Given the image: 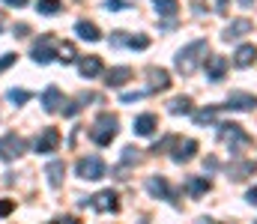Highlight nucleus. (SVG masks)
I'll use <instances>...</instances> for the list:
<instances>
[{
    "mask_svg": "<svg viewBox=\"0 0 257 224\" xmlns=\"http://www.w3.org/2000/svg\"><path fill=\"white\" fill-rule=\"evenodd\" d=\"M206 51H209L206 39H197V42H192V45H186V48L177 54V60H174L177 72L180 75H194L200 63H206Z\"/></svg>",
    "mask_w": 257,
    "mask_h": 224,
    "instance_id": "nucleus-1",
    "label": "nucleus"
},
{
    "mask_svg": "<svg viewBox=\"0 0 257 224\" xmlns=\"http://www.w3.org/2000/svg\"><path fill=\"white\" fill-rule=\"evenodd\" d=\"M117 129H120V120H117L114 114H99V120H96L93 129H90V138H93V144L108 147V144L117 138Z\"/></svg>",
    "mask_w": 257,
    "mask_h": 224,
    "instance_id": "nucleus-2",
    "label": "nucleus"
},
{
    "mask_svg": "<svg viewBox=\"0 0 257 224\" xmlns=\"http://www.w3.org/2000/svg\"><path fill=\"white\" fill-rule=\"evenodd\" d=\"M75 173L81 179H102L105 176V161L99 155H87V158H78L75 164Z\"/></svg>",
    "mask_w": 257,
    "mask_h": 224,
    "instance_id": "nucleus-3",
    "label": "nucleus"
},
{
    "mask_svg": "<svg viewBox=\"0 0 257 224\" xmlns=\"http://www.w3.org/2000/svg\"><path fill=\"white\" fill-rule=\"evenodd\" d=\"M84 206L90 203L96 212H117L120 209V200H117V194L111 191V188H105V191H99V194H93L90 200H81Z\"/></svg>",
    "mask_w": 257,
    "mask_h": 224,
    "instance_id": "nucleus-4",
    "label": "nucleus"
},
{
    "mask_svg": "<svg viewBox=\"0 0 257 224\" xmlns=\"http://www.w3.org/2000/svg\"><path fill=\"white\" fill-rule=\"evenodd\" d=\"M33 60L39 63V66H45V63H51V60H57V45H54V39L51 36H42L36 45H33Z\"/></svg>",
    "mask_w": 257,
    "mask_h": 224,
    "instance_id": "nucleus-5",
    "label": "nucleus"
},
{
    "mask_svg": "<svg viewBox=\"0 0 257 224\" xmlns=\"http://www.w3.org/2000/svg\"><path fill=\"white\" fill-rule=\"evenodd\" d=\"M218 138H221L224 144H230V147H245V144H248V135H245L242 126H236V123H221V126H218Z\"/></svg>",
    "mask_w": 257,
    "mask_h": 224,
    "instance_id": "nucleus-6",
    "label": "nucleus"
},
{
    "mask_svg": "<svg viewBox=\"0 0 257 224\" xmlns=\"http://www.w3.org/2000/svg\"><path fill=\"white\" fill-rule=\"evenodd\" d=\"M57 147H60V132H57V129H42V135L33 141V149H36L39 155L54 152Z\"/></svg>",
    "mask_w": 257,
    "mask_h": 224,
    "instance_id": "nucleus-7",
    "label": "nucleus"
},
{
    "mask_svg": "<svg viewBox=\"0 0 257 224\" xmlns=\"http://www.w3.org/2000/svg\"><path fill=\"white\" fill-rule=\"evenodd\" d=\"M24 138H18V135H6V138H0V158H6V161H12V158H18L21 152H24Z\"/></svg>",
    "mask_w": 257,
    "mask_h": 224,
    "instance_id": "nucleus-8",
    "label": "nucleus"
},
{
    "mask_svg": "<svg viewBox=\"0 0 257 224\" xmlns=\"http://www.w3.org/2000/svg\"><path fill=\"white\" fill-rule=\"evenodd\" d=\"M251 30H254V24H251L248 18H236V21H230V24L224 27L221 39H224V42H230V39H242V36L251 33Z\"/></svg>",
    "mask_w": 257,
    "mask_h": 224,
    "instance_id": "nucleus-9",
    "label": "nucleus"
},
{
    "mask_svg": "<svg viewBox=\"0 0 257 224\" xmlns=\"http://www.w3.org/2000/svg\"><path fill=\"white\" fill-rule=\"evenodd\" d=\"M78 72L84 75V78H96V75H102V57H96V54L81 57V60H78Z\"/></svg>",
    "mask_w": 257,
    "mask_h": 224,
    "instance_id": "nucleus-10",
    "label": "nucleus"
},
{
    "mask_svg": "<svg viewBox=\"0 0 257 224\" xmlns=\"http://www.w3.org/2000/svg\"><path fill=\"white\" fill-rule=\"evenodd\" d=\"M254 105H257V96H251V93H230V99H227L224 108H233V111H251Z\"/></svg>",
    "mask_w": 257,
    "mask_h": 224,
    "instance_id": "nucleus-11",
    "label": "nucleus"
},
{
    "mask_svg": "<svg viewBox=\"0 0 257 224\" xmlns=\"http://www.w3.org/2000/svg\"><path fill=\"white\" fill-rule=\"evenodd\" d=\"M156 129H159V120H156V114H141V117L135 120V132H138L141 138H150Z\"/></svg>",
    "mask_w": 257,
    "mask_h": 224,
    "instance_id": "nucleus-12",
    "label": "nucleus"
},
{
    "mask_svg": "<svg viewBox=\"0 0 257 224\" xmlns=\"http://www.w3.org/2000/svg\"><path fill=\"white\" fill-rule=\"evenodd\" d=\"M147 191H150L153 197H162V200L174 197V194H171V185H168V179H165V176H150V182H147Z\"/></svg>",
    "mask_w": 257,
    "mask_h": 224,
    "instance_id": "nucleus-13",
    "label": "nucleus"
},
{
    "mask_svg": "<svg viewBox=\"0 0 257 224\" xmlns=\"http://www.w3.org/2000/svg\"><path fill=\"white\" fill-rule=\"evenodd\" d=\"M227 72V57H206V78L209 81H221Z\"/></svg>",
    "mask_w": 257,
    "mask_h": 224,
    "instance_id": "nucleus-14",
    "label": "nucleus"
},
{
    "mask_svg": "<svg viewBox=\"0 0 257 224\" xmlns=\"http://www.w3.org/2000/svg\"><path fill=\"white\" fill-rule=\"evenodd\" d=\"M126 81H132V69L128 66H114V69L105 72V84L108 87H123Z\"/></svg>",
    "mask_w": 257,
    "mask_h": 224,
    "instance_id": "nucleus-15",
    "label": "nucleus"
},
{
    "mask_svg": "<svg viewBox=\"0 0 257 224\" xmlns=\"http://www.w3.org/2000/svg\"><path fill=\"white\" fill-rule=\"evenodd\" d=\"M254 60H257V48H254V45H239V48H236V54H233V63H236L239 69H248Z\"/></svg>",
    "mask_w": 257,
    "mask_h": 224,
    "instance_id": "nucleus-16",
    "label": "nucleus"
},
{
    "mask_svg": "<svg viewBox=\"0 0 257 224\" xmlns=\"http://www.w3.org/2000/svg\"><path fill=\"white\" fill-rule=\"evenodd\" d=\"M60 105H63V93H60L57 87H48V90L42 93V108H45L48 114H54V111H60Z\"/></svg>",
    "mask_w": 257,
    "mask_h": 224,
    "instance_id": "nucleus-17",
    "label": "nucleus"
},
{
    "mask_svg": "<svg viewBox=\"0 0 257 224\" xmlns=\"http://www.w3.org/2000/svg\"><path fill=\"white\" fill-rule=\"evenodd\" d=\"M194 152H197V141H192V138H189V141H183L180 147L171 152V158H174L177 164H183V161H192Z\"/></svg>",
    "mask_w": 257,
    "mask_h": 224,
    "instance_id": "nucleus-18",
    "label": "nucleus"
},
{
    "mask_svg": "<svg viewBox=\"0 0 257 224\" xmlns=\"http://www.w3.org/2000/svg\"><path fill=\"white\" fill-rule=\"evenodd\" d=\"M75 33H78L81 39H87V42H99V39H102V33H99V27H96L93 21H78V24H75Z\"/></svg>",
    "mask_w": 257,
    "mask_h": 224,
    "instance_id": "nucleus-19",
    "label": "nucleus"
},
{
    "mask_svg": "<svg viewBox=\"0 0 257 224\" xmlns=\"http://www.w3.org/2000/svg\"><path fill=\"white\" fill-rule=\"evenodd\" d=\"M63 173H66V164L60 158H54V161H48V167H45V176H48V182L57 188L60 182H63Z\"/></svg>",
    "mask_w": 257,
    "mask_h": 224,
    "instance_id": "nucleus-20",
    "label": "nucleus"
},
{
    "mask_svg": "<svg viewBox=\"0 0 257 224\" xmlns=\"http://www.w3.org/2000/svg\"><path fill=\"white\" fill-rule=\"evenodd\" d=\"M209 188H212V182H209L206 176H192V179H189V194H192V197H200V194H206Z\"/></svg>",
    "mask_w": 257,
    "mask_h": 224,
    "instance_id": "nucleus-21",
    "label": "nucleus"
},
{
    "mask_svg": "<svg viewBox=\"0 0 257 224\" xmlns=\"http://www.w3.org/2000/svg\"><path fill=\"white\" fill-rule=\"evenodd\" d=\"M150 78H153L150 90H168L171 87V75L165 72V69H150Z\"/></svg>",
    "mask_w": 257,
    "mask_h": 224,
    "instance_id": "nucleus-22",
    "label": "nucleus"
},
{
    "mask_svg": "<svg viewBox=\"0 0 257 224\" xmlns=\"http://www.w3.org/2000/svg\"><path fill=\"white\" fill-rule=\"evenodd\" d=\"M153 6H156V12H159V15H165V18H174V15H177V9H180V3H177V0H153Z\"/></svg>",
    "mask_w": 257,
    "mask_h": 224,
    "instance_id": "nucleus-23",
    "label": "nucleus"
},
{
    "mask_svg": "<svg viewBox=\"0 0 257 224\" xmlns=\"http://www.w3.org/2000/svg\"><path fill=\"white\" fill-rule=\"evenodd\" d=\"M57 60H60V63H75V60H78V51H75L72 42H60V45H57Z\"/></svg>",
    "mask_w": 257,
    "mask_h": 224,
    "instance_id": "nucleus-24",
    "label": "nucleus"
},
{
    "mask_svg": "<svg viewBox=\"0 0 257 224\" xmlns=\"http://www.w3.org/2000/svg\"><path fill=\"white\" fill-rule=\"evenodd\" d=\"M168 111H171V114H189V111H192V99H189V96H177V99H171Z\"/></svg>",
    "mask_w": 257,
    "mask_h": 224,
    "instance_id": "nucleus-25",
    "label": "nucleus"
},
{
    "mask_svg": "<svg viewBox=\"0 0 257 224\" xmlns=\"http://www.w3.org/2000/svg\"><path fill=\"white\" fill-rule=\"evenodd\" d=\"M36 9H39V15H57V12L63 9V3H60V0H39Z\"/></svg>",
    "mask_w": 257,
    "mask_h": 224,
    "instance_id": "nucleus-26",
    "label": "nucleus"
},
{
    "mask_svg": "<svg viewBox=\"0 0 257 224\" xmlns=\"http://www.w3.org/2000/svg\"><path fill=\"white\" fill-rule=\"evenodd\" d=\"M6 99H9L12 105H24V102H30V93H27V90H15V87H12V90L6 93Z\"/></svg>",
    "mask_w": 257,
    "mask_h": 224,
    "instance_id": "nucleus-27",
    "label": "nucleus"
},
{
    "mask_svg": "<svg viewBox=\"0 0 257 224\" xmlns=\"http://www.w3.org/2000/svg\"><path fill=\"white\" fill-rule=\"evenodd\" d=\"M141 161V149L138 147H126L123 149V164H138Z\"/></svg>",
    "mask_w": 257,
    "mask_h": 224,
    "instance_id": "nucleus-28",
    "label": "nucleus"
},
{
    "mask_svg": "<svg viewBox=\"0 0 257 224\" xmlns=\"http://www.w3.org/2000/svg\"><path fill=\"white\" fill-rule=\"evenodd\" d=\"M212 120H215V108H206V111H197V114H194V123H197V126L212 123Z\"/></svg>",
    "mask_w": 257,
    "mask_h": 224,
    "instance_id": "nucleus-29",
    "label": "nucleus"
},
{
    "mask_svg": "<svg viewBox=\"0 0 257 224\" xmlns=\"http://www.w3.org/2000/svg\"><path fill=\"white\" fill-rule=\"evenodd\" d=\"M251 170H254V164L245 161V164H236V167L230 170V176H233V179H245V173H251Z\"/></svg>",
    "mask_w": 257,
    "mask_h": 224,
    "instance_id": "nucleus-30",
    "label": "nucleus"
},
{
    "mask_svg": "<svg viewBox=\"0 0 257 224\" xmlns=\"http://www.w3.org/2000/svg\"><path fill=\"white\" fill-rule=\"evenodd\" d=\"M105 6H108L111 12H123V9H128V3H126V0H108Z\"/></svg>",
    "mask_w": 257,
    "mask_h": 224,
    "instance_id": "nucleus-31",
    "label": "nucleus"
},
{
    "mask_svg": "<svg viewBox=\"0 0 257 224\" xmlns=\"http://www.w3.org/2000/svg\"><path fill=\"white\" fill-rule=\"evenodd\" d=\"M78 111H81V102H78V99H75V102H69V105L63 108V114H66V117H75Z\"/></svg>",
    "mask_w": 257,
    "mask_h": 224,
    "instance_id": "nucleus-32",
    "label": "nucleus"
},
{
    "mask_svg": "<svg viewBox=\"0 0 257 224\" xmlns=\"http://www.w3.org/2000/svg\"><path fill=\"white\" fill-rule=\"evenodd\" d=\"M12 63H15V54H0V72H3V69H9Z\"/></svg>",
    "mask_w": 257,
    "mask_h": 224,
    "instance_id": "nucleus-33",
    "label": "nucleus"
},
{
    "mask_svg": "<svg viewBox=\"0 0 257 224\" xmlns=\"http://www.w3.org/2000/svg\"><path fill=\"white\" fill-rule=\"evenodd\" d=\"M12 209H15V203H12V200H0V218H3V215H9Z\"/></svg>",
    "mask_w": 257,
    "mask_h": 224,
    "instance_id": "nucleus-34",
    "label": "nucleus"
},
{
    "mask_svg": "<svg viewBox=\"0 0 257 224\" xmlns=\"http://www.w3.org/2000/svg\"><path fill=\"white\" fill-rule=\"evenodd\" d=\"M48 224H81L75 215H63V218H54V221H48Z\"/></svg>",
    "mask_w": 257,
    "mask_h": 224,
    "instance_id": "nucleus-35",
    "label": "nucleus"
},
{
    "mask_svg": "<svg viewBox=\"0 0 257 224\" xmlns=\"http://www.w3.org/2000/svg\"><path fill=\"white\" fill-rule=\"evenodd\" d=\"M135 99H144V90H135V93H123V102H135Z\"/></svg>",
    "mask_w": 257,
    "mask_h": 224,
    "instance_id": "nucleus-36",
    "label": "nucleus"
},
{
    "mask_svg": "<svg viewBox=\"0 0 257 224\" xmlns=\"http://www.w3.org/2000/svg\"><path fill=\"white\" fill-rule=\"evenodd\" d=\"M245 200H248L251 206H257V185H254V188H248V194H245Z\"/></svg>",
    "mask_w": 257,
    "mask_h": 224,
    "instance_id": "nucleus-37",
    "label": "nucleus"
},
{
    "mask_svg": "<svg viewBox=\"0 0 257 224\" xmlns=\"http://www.w3.org/2000/svg\"><path fill=\"white\" fill-rule=\"evenodd\" d=\"M212 9H215V12H224V9H227V0H212Z\"/></svg>",
    "mask_w": 257,
    "mask_h": 224,
    "instance_id": "nucleus-38",
    "label": "nucleus"
},
{
    "mask_svg": "<svg viewBox=\"0 0 257 224\" xmlns=\"http://www.w3.org/2000/svg\"><path fill=\"white\" fill-rule=\"evenodd\" d=\"M6 6H27V0H3Z\"/></svg>",
    "mask_w": 257,
    "mask_h": 224,
    "instance_id": "nucleus-39",
    "label": "nucleus"
},
{
    "mask_svg": "<svg viewBox=\"0 0 257 224\" xmlns=\"http://www.w3.org/2000/svg\"><path fill=\"white\" fill-rule=\"evenodd\" d=\"M239 3H242V6H251V3H254V0H239Z\"/></svg>",
    "mask_w": 257,
    "mask_h": 224,
    "instance_id": "nucleus-40",
    "label": "nucleus"
},
{
    "mask_svg": "<svg viewBox=\"0 0 257 224\" xmlns=\"http://www.w3.org/2000/svg\"><path fill=\"white\" fill-rule=\"evenodd\" d=\"M254 224H257V221H254Z\"/></svg>",
    "mask_w": 257,
    "mask_h": 224,
    "instance_id": "nucleus-41",
    "label": "nucleus"
}]
</instances>
